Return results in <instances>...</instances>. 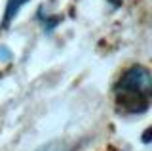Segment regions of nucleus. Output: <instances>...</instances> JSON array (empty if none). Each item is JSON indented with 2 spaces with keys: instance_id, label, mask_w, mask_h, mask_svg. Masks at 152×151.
I'll use <instances>...</instances> for the list:
<instances>
[{
  "instance_id": "nucleus-4",
  "label": "nucleus",
  "mask_w": 152,
  "mask_h": 151,
  "mask_svg": "<svg viewBox=\"0 0 152 151\" xmlns=\"http://www.w3.org/2000/svg\"><path fill=\"white\" fill-rule=\"evenodd\" d=\"M107 2H110L114 8H118V6H122V4H124V0H107Z\"/></svg>"
},
{
  "instance_id": "nucleus-2",
  "label": "nucleus",
  "mask_w": 152,
  "mask_h": 151,
  "mask_svg": "<svg viewBox=\"0 0 152 151\" xmlns=\"http://www.w3.org/2000/svg\"><path fill=\"white\" fill-rule=\"evenodd\" d=\"M27 2H28V0H8L6 10H4V21H2V25L8 27L10 23H12V21L17 17V13L21 12V8L25 6Z\"/></svg>"
},
{
  "instance_id": "nucleus-3",
  "label": "nucleus",
  "mask_w": 152,
  "mask_h": 151,
  "mask_svg": "<svg viewBox=\"0 0 152 151\" xmlns=\"http://www.w3.org/2000/svg\"><path fill=\"white\" fill-rule=\"evenodd\" d=\"M38 151H65V147H63V144H50V145H46V147H42Z\"/></svg>"
},
{
  "instance_id": "nucleus-1",
  "label": "nucleus",
  "mask_w": 152,
  "mask_h": 151,
  "mask_svg": "<svg viewBox=\"0 0 152 151\" xmlns=\"http://www.w3.org/2000/svg\"><path fill=\"white\" fill-rule=\"evenodd\" d=\"M116 111L122 115H142L150 109L152 75L141 63L129 65L114 84Z\"/></svg>"
}]
</instances>
